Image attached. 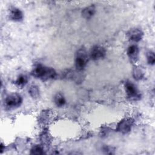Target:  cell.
<instances>
[{
  "instance_id": "obj_1",
  "label": "cell",
  "mask_w": 155,
  "mask_h": 155,
  "mask_svg": "<svg viewBox=\"0 0 155 155\" xmlns=\"http://www.w3.org/2000/svg\"><path fill=\"white\" fill-rule=\"evenodd\" d=\"M31 74L35 78L39 79L42 81L54 79L57 73L55 70L50 67H47L41 64H38L33 68Z\"/></svg>"
},
{
  "instance_id": "obj_2",
  "label": "cell",
  "mask_w": 155,
  "mask_h": 155,
  "mask_svg": "<svg viewBox=\"0 0 155 155\" xmlns=\"http://www.w3.org/2000/svg\"><path fill=\"white\" fill-rule=\"evenodd\" d=\"M124 88L127 99L130 101L140 100L142 94L137 86L131 81H127L124 84Z\"/></svg>"
},
{
  "instance_id": "obj_3",
  "label": "cell",
  "mask_w": 155,
  "mask_h": 155,
  "mask_svg": "<svg viewBox=\"0 0 155 155\" xmlns=\"http://www.w3.org/2000/svg\"><path fill=\"white\" fill-rule=\"evenodd\" d=\"M88 58H90L89 54L85 48H81L78 50L74 58V65L76 70L78 71L83 70L87 64Z\"/></svg>"
},
{
  "instance_id": "obj_4",
  "label": "cell",
  "mask_w": 155,
  "mask_h": 155,
  "mask_svg": "<svg viewBox=\"0 0 155 155\" xmlns=\"http://www.w3.org/2000/svg\"><path fill=\"white\" fill-rule=\"evenodd\" d=\"M23 99L18 93H11L4 99V105L8 109H15L19 107L22 104Z\"/></svg>"
},
{
  "instance_id": "obj_5",
  "label": "cell",
  "mask_w": 155,
  "mask_h": 155,
  "mask_svg": "<svg viewBox=\"0 0 155 155\" xmlns=\"http://www.w3.org/2000/svg\"><path fill=\"white\" fill-rule=\"evenodd\" d=\"M134 125V120L131 117H127L122 119L117 124L116 131L123 134L128 133L132 129Z\"/></svg>"
},
{
  "instance_id": "obj_6",
  "label": "cell",
  "mask_w": 155,
  "mask_h": 155,
  "mask_svg": "<svg viewBox=\"0 0 155 155\" xmlns=\"http://www.w3.org/2000/svg\"><path fill=\"white\" fill-rule=\"evenodd\" d=\"M105 55V48L102 45H96L91 48L89 53V58L93 61H98L104 58Z\"/></svg>"
},
{
  "instance_id": "obj_7",
  "label": "cell",
  "mask_w": 155,
  "mask_h": 155,
  "mask_svg": "<svg viewBox=\"0 0 155 155\" xmlns=\"http://www.w3.org/2000/svg\"><path fill=\"white\" fill-rule=\"evenodd\" d=\"M127 35L130 41L138 42L142 39L144 34L141 29L135 27L130 29L127 33Z\"/></svg>"
},
{
  "instance_id": "obj_8",
  "label": "cell",
  "mask_w": 155,
  "mask_h": 155,
  "mask_svg": "<svg viewBox=\"0 0 155 155\" xmlns=\"http://www.w3.org/2000/svg\"><path fill=\"white\" fill-rule=\"evenodd\" d=\"M8 16L10 19L14 22H21L24 18V14L22 10L16 7L10 8Z\"/></svg>"
},
{
  "instance_id": "obj_9",
  "label": "cell",
  "mask_w": 155,
  "mask_h": 155,
  "mask_svg": "<svg viewBox=\"0 0 155 155\" xmlns=\"http://www.w3.org/2000/svg\"><path fill=\"white\" fill-rule=\"evenodd\" d=\"M127 54L131 61L136 62L139 58V48L136 44L130 45L127 50Z\"/></svg>"
},
{
  "instance_id": "obj_10",
  "label": "cell",
  "mask_w": 155,
  "mask_h": 155,
  "mask_svg": "<svg viewBox=\"0 0 155 155\" xmlns=\"http://www.w3.org/2000/svg\"><path fill=\"white\" fill-rule=\"evenodd\" d=\"M96 13V7L94 5L91 4L88 7H85L81 12L82 16L85 19H91Z\"/></svg>"
},
{
  "instance_id": "obj_11",
  "label": "cell",
  "mask_w": 155,
  "mask_h": 155,
  "mask_svg": "<svg viewBox=\"0 0 155 155\" xmlns=\"http://www.w3.org/2000/svg\"><path fill=\"white\" fill-rule=\"evenodd\" d=\"M28 78L25 74L19 75L15 81V85L19 88H22L28 83Z\"/></svg>"
},
{
  "instance_id": "obj_12",
  "label": "cell",
  "mask_w": 155,
  "mask_h": 155,
  "mask_svg": "<svg viewBox=\"0 0 155 155\" xmlns=\"http://www.w3.org/2000/svg\"><path fill=\"white\" fill-rule=\"evenodd\" d=\"M53 101L58 107H62L66 104V99L61 93H57L53 97Z\"/></svg>"
},
{
  "instance_id": "obj_13",
  "label": "cell",
  "mask_w": 155,
  "mask_h": 155,
  "mask_svg": "<svg viewBox=\"0 0 155 155\" xmlns=\"http://www.w3.org/2000/svg\"><path fill=\"white\" fill-rule=\"evenodd\" d=\"M133 76L134 79L140 81L143 79L145 76V71L142 68L139 66H136L133 69Z\"/></svg>"
},
{
  "instance_id": "obj_14",
  "label": "cell",
  "mask_w": 155,
  "mask_h": 155,
  "mask_svg": "<svg viewBox=\"0 0 155 155\" xmlns=\"http://www.w3.org/2000/svg\"><path fill=\"white\" fill-rule=\"evenodd\" d=\"M28 94L34 99H37L40 96V90L36 85H31L28 88Z\"/></svg>"
},
{
  "instance_id": "obj_15",
  "label": "cell",
  "mask_w": 155,
  "mask_h": 155,
  "mask_svg": "<svg viewBox=\"0 0 155 155\" xmlns=\"http://www.w3.org/2000/svg\"><path fill=\"white\" fill-rule=\"evenodd\" d=\"M30 153L33 155H42L44 153V148L40 145H35L31 147Z\"/></svg>"
},
{
  "instance_id": "obj_16",
  "label": "cell",
  "mask_w": 155,
  "mask_h": 155,
  "mask_svg": "<svg viewBox=\"0 0 155 155\" xmlns=\"http://www.w3.org/2000/svg\"><path fill=\"white\" fill-rule=\"evenodd\" d=\"M147 61L150 65H154L155 63V54L154 51H149L147 53Z\"/></svg>"
},
{
  "instance_id": "obj_17",
  "label": "cell",
  "mask_w": 155,
  "mask_h": 155,
  "mask_svg": "<svg viewBox=\"0 0 155 155\" xmlns=\"http://www.w3.org/2000/svg\"><path fill=\"white\" fill-rule=\"evenodd\" d=\"M102 151L105 154H112L114 153V148L111 147L110 146H104L102 148Z\"/></svg>"
}]
</instances>
